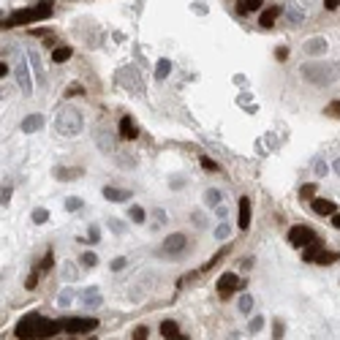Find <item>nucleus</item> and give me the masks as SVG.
Instances as JSON below:
<instances>
[{"instance_id": "nucleus-1", "label": "nucleus", "mask_w": 340, "mask_h": 340, "mask_svg": "<svg viewBox=\"0 0 340 340\" xmlns=\"http://www.w3.org/2000/svg\"><path fill=\"white\" fill-rule=\"evenodd\" d=\"M52 16V0H41L33 8H22L11 14L8 19H0V27H16V25H30V22H44Z\"/></svg>"}, {"instance_id": "nucleus-2", "label": "nucleus", "mask_w": 340, "mask_h": 340, "mask_svg": "<svg viewBox=\"0 0 340 340\" xmlns=\"http://www.w3.org/2000/svg\"><path fill=\"white\" fill-rule=\"evenodd\" d=\"M55 125H57V131H60L63 136H79V134H82V128H85L82 112H79V109L66 106L60 114H57Z\"/></svg>"}, {"instance_id": "nucleus-3", "label": "nucleus", "mask_w": 340, "mask_h": 340, "mask_svg": "<svg viewBox=\"0 0 340 340\" xmlns=\"http://www.w3.org/2000/svg\"><path fill=\"white\" fill-rule=\"evenodd\" d=\"M41 316L38 313H30V316H25V319L16 324V338L19 340H38V330H41Z\"/></svg>"}, {"instance_id": "nucleus-4", "label": "nucleus", "mask_w": 340, "mask_h": 340, "mask_svg": "<svg viewBox=\"0 0 340 340\" xmlns=\"http://www.w3.org/2000/svg\"><path fill=\"white\" fill-rule=\"evenodd\" d=\"M240 289H245V283L234 272H223L221 278H218V297L221 299H232L234 291H240Z\"/></svg>"}, {"instance_id": "nucleus-5", "label": "nucleus", "mask_w": 340, "mask_h": 340, "mask_svg": "<svg viewBox=\"0 0 340 340\" xmlns=\"http://www.w3.org/2000/svg\"><path fill=\"white\" fill-rule=\"evenodd\" d=\"M60 327L66 332H93L98 327L95 319H77V316H71V319H63Z\"/></svg>"}, {"instance_id": "nucleus-6", "label": "nucleus", "mask_w": 340, "mask_h": 340, "mask_svg": "<svg viewBox=\"0 0 340 340\" xmlns=\"http://www.w3.org/2000/svg\"><path fill=\"white\" fill-rule=\"evenodd\" d=\"M310 240H316L313 229H308V226H291V229H289V243H291V245L305 248Z\"/></svg>"}, {"instance_id": "nucleus-7", "label": "nucleus", "mask_w": 340, "mask_h": 340, "mask_svg": "<svg viewBox=\"0 0 340 340\" xmlns=\"http://www.w3.org/2000/svg\"><path fill=\"white\" fill-rule=\"evenodd\" d=\"M185 245H188L185 234H169V237H166V243H164V253L174 256V253H182V251H185Z\"/></svg>"}, {"instance_id": "nucleus-8", "label": "nucleus", "mask_w": 340, "mask_h": 340, "mask_svg": "<svg viewBox=\"0 0 340 340\" xmlns=\"http://www.w3.org/2000/svg\"><path fill=\"white\" fill-rule=\"evenodd\" d=\"M278 16H280V5H267V8L258 14V25H261V27H272Z\"/></svg>"}, {"instance_id": "nucleus-9", "label": "nucleus", "mask_w": 340, "mask_h": 340, "mask_svg": "<svg viewBox=\"0 0 340 340\" xmlns=\"http://www.w3.org/2000/svg\"><path fill=\"white\" fill-rule=\"evenodd\" d=\"M321 251H324L321 240H319V237H316V240H310V243L302 248V261H310V264H313V261H316V256H319Z\"/></svg>"}, {"instance_id": "nucleus-10", "label": "nucleus", "mask_w": 340, "mask_h": 340, "mask_svg": "<svg viewBox=\"0 0 340 340\" xmlns=\"http://www.w3.org/2000/svg\"><path fill=\"white\" fill-rule=\"evenodd\" d=\"M120 136L128 139V142L136 139V136H139V125H136L131 117H123V120H120Z\"/></svg>"}, {"instance_id": "nucleus-11", "label": "nucleus", "mask_w": 340, "mask_h": 340, "mask_svg": "<svg viewBox=\"0 0 340 340\" xmlns=\"http://www.w3.org/2000/svg\"><path fill=\"white\" fill-rule=\"evenodd\" d=\"M313 212L316 215H335L338 207L332 199H313Z\"/></svg>"}, {"instance_id": "nucleus-12", "label": "nucleus", "mask_w": 340, "mask_h": 340, "mask_svg": "<svg viewBox=\"0 0 340 340\" xmlns=\"http://www.w3.org/2000/svg\"><path fill=\"white\" fill-rule=\"evenodd\" d=\"M41 128H44V114H30V117L22 120V131L25 134H36Z\"/></svg>"}, {"instance_id": "nucleus-13", "label": "nucleus", "mask_w": 340, "mask_h": 340, "mask_svg": "<svg viewBox=\"0 0 340 340\" xmlns=\"http://www.w3.org/2000/svg\"><path fill=\"white\" fill-rule=\"evenodd\" d=\"M248 226H251V199L243 196V199H240V229L245 232Z\"/></svg>"}, {"instance_id": "nucleus-14", "label": "nucleus", "mask_w": 340, "mask_h": 340, "mask_svg": "<svg viewBox=\"0 0 340 340\" xmlns=\"http://www.w3.org/2000/svg\"><path fill=\"white\" fill-rule=\"evenodd\" d=\"M16 82H19L22 93H30L33 85H30V74H27V66L25 63H19V68H16Z\"/></svg>"}, {"instance_id": "nucleus-15", "label": "nucleus", "mask_w": 340, "mask_h": 340, "mask_svg": "<svg viewBox=\"0 0 340 340\" xmlns=\"http://www.w3.org/2000/svg\"><path fill=\"white\" fill-rule=\"evenodd\" d=\"M63 327H60V321H49V319H44L41 321V330H38V338H52V335H57Z\"/></svg>"}, {"instance_id": "nucleus-16", "label": "nucleus", "mask_w": 340, "mask_h": 340, "mask_svg": "<svg viewBox=\"0 0 340 340\" xmlns=\"http://www.w3.org/2000/svg\"><path fill=\"white\" fill-rule=\"evenodd\" d=\"M128 196H131V193L123 191V188H112V185L103 188V199H109V201H125Z\"/></svg>"}, {"instance_id": "nucleus-17", "label": "nucleus", "mask_w": 340, "mask_h": 340, "mask_svg": "<svg viewBox=\"0 0 340 340\" xmlns=\"http://www.w3.org/2000/svg\"><path fill=\"white\" fill-rule=\"evenodd\" d=\"M161 335L166 340H174L180 335V324H177V321H164V324H161Z\"/></svg>"}, {"instance_id": "nucleus-18", "label": "nucleus", "mask_w": 340, "mask_h": 340, "mask_svg": "<svg viewBox=\"0 0 340 340\" xmlns=\"http://www.w3.org/2000/svg\"><path fill=\"white\" fill-rule=\"evenodd\" d=\"M338 258H340V253H335V251H321L319 256H316L313 264H321V267H327V264H335Z\"/></svg>"}, {"instance_id": "nucleus-19", "label": "nucleus", "mask_w": 340, "mask_h": 340, "mask_svg": "<svg viewBox=\"0 0 340 340\" xmlns=\"http://www.w3.org/2000/svg\"><path fill=\"white\" fill-rule=\"evenodd\" d=\"M169 71H171V63L164 57V60H158V66H155V79H158V82H164V79L169 77Z\"/></svg>"}, {"instance_id": "nucleus-20", "label": "nucleus", "mask_w": 340, "mask_h": 340, "mask_svg": "<svg viewBox=\"0 0 340 340\" xmlns=\"http://www.w3.org/2000/svg\"><path fill=\"white\" fill-rule=\"evenodd\" d=\"M57 180H79L82 177V169H55Z\"/></svg>"}, {"instance_id": "nucleus-21", "label": "nucleus", "mask_w": 340, "mask_h": 340, "mask_svg": "<svg viewBox=\"0 0 340 340\" xmlns=\"http://www.w3.org/2000/svg\"><path fill=\"white\" fill-rule=\"evenodd\" d=\"M68 57H71V47H57L55 52H52V60L55 63H66Z\"/></svg>"}, {"instance_id": "nucleus-22", "label": "nucleus", "mask_w": 340, "mask_h": 340, "mask_svg": "<svg viewBox=\"0 0 340 340\" xmlns=\"http://www.w3.org/2000/svg\"><path fill=\"white\" fill-rule=\"evenodd\" d=\"M264 0H245V3H240V14H248V11H258L261 8Z\"/></svg>"}, {"instance_id": "nucleus-23", "label": "nucleus", "mask_w": 340, "mask_h": 340, "mask_svg": "<svg viewBox=\"0 0 340 340\" xmlns=\"http://www.w3.org/2000/svg\"><path fill=\"white\" fill-rule=\"evenodd\" d=\"M253 310V297L251 294H243V297H240V313H251Z\"/></svg>"}, {"instance_id": "nucleus-24", "label": "nucleus", "mask_w": 340, "mask_h": 340, "mask_svg": "<svg viewBox=\"0 0 340 340\" xmlns=\"http://www.w3.org/2000/svg\"><path fill=\"white\" fill-rule=\"evenodd\" d=\"M223 201V193L221 191H215V188H212V191H207V204L210 207H218Z\"/></svg>"}, {"instance_id": "nucleus-25", "label": "nucleus", "mask_w": 340, "mask_h": 340, "mask_svg": "<svg viewBox=\"0 0 340 340\" xmlns=\"http://www.w3.org/2000/svg\"><path fill=\"white\" fill-rule=\"evenodd\" d=\"M52 264H55V256H52V251H49L47 256L41 258V264H38L36 269H38V272H49V269H52Z\"/></svg>"}, {"instance_id": "nucleus-26", "label": "nucleus", "mask_w": 340, "mask_h": 340, "mask_svg": "<svg viewBox=\"0 0 340 340\" xmlns=\"http://www.w3.org/2000/svg\"><path fill=\"white\" fill-rule=\"evenodd\" d=\"M30 63H33V68H36V77H38V79H44V71H41V57H38V52H36V49L30 52Z\"/></svg>"}, {"instance_id": "nucleus-27", "label": "nucleus", "mask_w": 340, "mask_h": 340, "mask_svg": "<svg viewBox=\"0 0 340 340\" xmlns=\"http://www.w3.org/2000/svg\"><path fill=\"white\" fill-rule=\"evenodd\" d=\"M49 221V212L47 210H41V207H38V210H33V223H38V226H41V223H47Z\"/></svg>"}, {"instance_id": "nucleus-28", "label": "nucleus", "mask_w": 340, "mask_h": 340, "mask_svg": "<svg viewBox=\"0 0 340 340\" xmlns=\"http://www.w3.org/2000/svg\"><path fill=\"white\" fill-rule=\"evenodd\" d=\"M131 221H134V223H145V210H142L139 204L131 207Z\"/></svg>"}, {"instance_id": "nucleus-29", "label": "nucleus", "mask_w": 340, "mask_h": 340, "mask_svg": "<svg viewBox=\"0 0 340 340\" xmlns=\"http://www.w3.org/2000/svg\"><path fill=\"white\" fill-rule=\"evenodd\" d=\"M79 261H82V267H87V269H93L95 264H98V256L95 253H85L82 258H79Z\"/></svg>"}, {"instance_id": "nucleus-30", "label": "nucleus", "mask_w": 340, "mask_h": 340, "mask_svg": "<svg viewBox=\"0 0 340 340\" xmlns=\"http://www.w3.org/2000/svg\"><path fill=\"white\" fill-rule=\"evenodd\" d=\"M71 299H74V291L66 289V291H60V297H57V305H60V308H66V305H71Z\"/></svg>"}, {"instance_id": "nucleus-31", "label": "nucleus", "mask_w": 340, "mask_h": 340, "mask_svg": "<svg viewBox=\"0 0 340 340\" xmlns=\"http://www.w3.org/2000/svg\"><path fill=\"white\" fill-rule=\"evenodd\" d=\"M226 253H229V248H223V251H218V253H215V256H212V258H210V261H207V264H204V269H212V267H215V264H218V261H221V258H223V256H226Z\"/></svg>"}, {"instance_id": "nucleus-32", "label": "nucleus", "mask_w": 340, "mask_h": 340, "mask_svg": "<svg viewBox=\"0 0 340 340\" xmlns=\"http://www.w3.org/2000/svg\"><path fill=\"white\" fill-rule=\"evenodd\" d=\"M313 193H316V185H313V182H308V185L299 188V196H302V201H305V199H313Z\"/></svg>"}, {"instance_id": "nucleus-33", "label": "nucleus", "mask_w": 340, "mask_h": 340, "mask_svg": "<svg viewBox=\"0 0 340 340\" xmlns=\"http://www.w3.org/2000/svg\"><path fill=\"white\" fill-rule=\"evenodd\" d=\"M38 275H41L38 269H33V272H30V278H27V283H25V289H27V291H33V289L38 286Z\"/></svg>"}, {"instance_id": "nucleus-34", "label": "nucleus", "mask_w": 340, "mask_h": 340, "mask_svg": "<svg viewBox=\"0 0 340 340\" xmlns=\"http://www.w3.org/2000/svg\"><path fill=\"white\" fill-rule=\"evenodd\" d=\"M283 332H286L283 321H275V324H272V340H280V338H283Z\"/></svg>"}, {"instance_id": "nucleus-35", "label": "nucleus", "mask_w": 340, "mask_h": 340, "mask_svg": "<svg viewBox=\"0 0 340 340\" xmlns=\"http://www.w3.org/2000/svg\"><path fill=\"white\" fill-rule=\"evenodd\" d=\"M261 327H264V319H261V316H256V319L251 321V327H248V330H251V335H256V332H261Z\"/></svg>"}, {"instance_id": "nucleus-36", "label": "nucleus", "mask_w": 340, "mask_h": 340, "mask_svg": "<svg viewBox=\"0 0 340 340\" xmlns=\"http://www.w3.org/2000/svg\"><path fill=\"white\" fill-rule=\"evenodd\" d=\"M201 166H204L207 171H218V164L212 158H207V155H201Z\"/></svg>"}, {"instance_id": "nucleus-37", "label": "nucleus", "mask_w": 340, "mask_h": 340, "mask_svg": "<svg viewBox=\"0 0 340 340\" xmlns=\"http://www.w3.org/2000/svg\"><path fill=\"white\" fill-rule=\"evenodd\" d=\"M66 210H71V212L82 210V199H66Z\"/></svg>"}, {"instance_id": "nucleus-38", "label": "nucleus", "mask_w": 340, "mask_h": 340, "mask_svg": "<svg viewBox=\"0 0 340 340\" xmlns=\"http://www.w3.org/2000/svg\"><path fill=\"white\" fill-rule=\"evenodd\" d=\"M147 335H150L147 327H136L134 330V340H147Z\"/></svg>"}, {"instance_id": "nucleus-39", "label": "nucleus", "mask_w": 340, "mask_h": 340, "mask_svg": "<svg viewBox=\"0 0 340 340\" xmlns=\"http://www.w3.org/2000/svg\"><path fill=\"white\" fill-rule=\"evenodd\" d=\"M215 237H218V240H226V237H229V226H226V223H221V226L215 229Z\"/></svg>"}, {"instance_id": "nucleus-40", "label": "nucleus", "mask_w": 340, "mask_h": 340, "mask_svg": "<svg viewBox=\"0 0 340 340\" xmlns=\"http://www.w3.org/2000/svg\"><path fill=\"white\" fill-rule=\"evenodd\" d=\"M8 201H11V188H8V185H5V188H3V191H0V204H3V207H5V204H8Z\"/></svg>"}, {"instance_id": "nucleus-41", "label": "nucleus", "mask_w": 340, "mask_h": 340, "mask_svg": "<svg viewBox=\"0 0 340 340\" xmlns=\"http://www.w3.org/2000/svg\"><path fill=\"white\" fill-rule=\"evenodd\" d=\"M321 49H324V41H321V38H313L310 47H308V52H321Z\"/></svg>"}, {"instance_id": "nucleus-42", "label": "nucleus", "mask_w": 340, "mask_h": 340, "mask_svg": "<svg viewBox=\"0 0 340 340\" xmlns=\"http://www.w3.org/2000/svg\"><path fill=\"white\" fill-rule=\"evenodd\" d=\"M66 95H85V90H82V85H71V87L66 90Z\"/></svg>"}, {"instance_id": "nucleus-43", "label": "nucleus", "mask_w": 340, "mask_h": 340, "mask_svg": "<svg viewBox=\"0 0 340 340\" xmlns=\"http://www.w3.org/2000/svg\"><path fill=\"white\" fill-rule=\"evenodd\" d=\"M125 261H128V258H123V256H120V258H114V261H112V269H114V272H120V269L125 267Z\"/></svg>"}, {"instance_id": "nucleus-44", "label": "nucleus", "mask_w": 340, "mask_h": 340, "mask_svg": "<svg viewBox=\"0 0 340 340\" xmlns=\"http://www.w3.org/2000/svg\"><path fill=\"white\" fill-rule=\"evenodd\" d=\"M327 114H335V117H340V101L330 103V106H327Z\"/></svg>"}, {"instance_id": "nucleus-45", "label": "nucleus", "mask_w": 340, "mask_h": 340, "mask_svg": "<svg viewBox=\"0 0 340 340\" xmlns=\"http://www.w3.org/2000/svg\"><path fill=\"white\" fill-rule=\"evenodd\" d=\"M98 237H101L98 226H90V240H85V243H98Z\"/></svg>"}, {"instance_id": "nucleus-46", "label": "nucleus", "mask_w": 340, "mask_h": 340, "mask_svg": "<svg viewBox=\"0 0 340 340\" xmlns=\"http://www.w3.org/2000/svg\"><path fill=\"white\" fill-rule=\"evenodd\" d=\"M275 57H278V60H286V57H289V49H286V47H278V49H275Z\"/></svg>"}, {"instance_id": "nucleus-47", "label": "nucleus", "mask_w": 340, "mask_h": 340, "mask_svg": "<svg viewBox=\"0 0 340 340\" xmlns=\"http://www.w3.org/2000/svg\"><path fill=\"white\" fill-rule=\"evenodd\" d=\"M324 5H327V8H330V11H335L338 5H340V0H324Z\"/></svg>"}, {"instance_id": "nucleus-48", "label": "nucleus", "mask_w": 340, "mask_h": 340, "mask_svg": "<svg viewBox=\"0 0 340 340\" xmlns=\"http://www.w3.org/2000/svg\"><path fill=\"white\" fill-rule=\"evenodd\" d=\"M109 223H112V229H114V232H117V234H123V223H120V221H109Z\"/></svg>"}, {"instance_id": "nucleus-49", "label": "nucleus", "mask_w": 340, "mask_h": 340, "mask_svg": "<svg viewBox=\"0 0 340 340\" xmlns=\"http://www.w3.org/2000/svg\"><path fill=\"white\" fill-rule=\"evenodd\" d=\"M332 226L340 229V212H335V215H332Z\"/></svg>"}, {"instance_id": "nucleus-50", "label": "nucleus", "mask_w": 340, "mask_h": 340, "mask_svg": "<svg viewBox=\"0 0 340 340\" xmlns=\"http://www.w3.org/2000/svg\"><path fill=\"white\" fill-rule=\"evenodd\" d=\"M5 74H8V66H5V63H0V77H5Z\"/></svg>"}, {"instance_id": "nucleus-51", "label": "nucleus", "mask_w": 340, "mask_h": 340, "mask_svg": "<svg viewBox=\"0 0 340 340\" xmlns=\"http://www.w3.org/2000/svg\"><path fill=\"white\" fill-rule=\"evenodd\" d=\"M174 340H188V338H185V335H177V338H174Z\"/></svg>"}, {"instance_id": "nucleus-52", "label": "nucleus", "mask_w": 340, "mask_h": 340, "mask_svg": "<svg viewBox=\"0 0 340 340\" xmlns=\"http://www.w3.org/2000/svg\"><path fill=\"white\" fill-rule=\"evenodd\" d=\"M335 169H338V171H340V161H335Z\"/></svg>"}]
</instances>
